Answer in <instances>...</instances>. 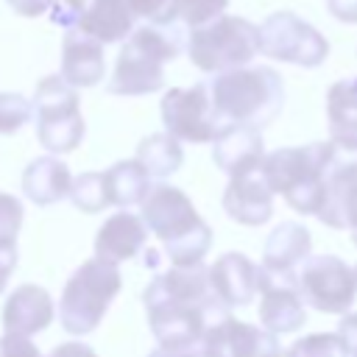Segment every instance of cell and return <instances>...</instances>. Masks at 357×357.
<instances>
[{
  "instance_id": "obj_1",
  "label": "cell",
  "mask_w": 357,
  "mask_h": 357,
  "mask_svg": "<svg viewBox=\"0 0 357 357\" xmlns=\"http://www.w3.org/2000/svg\"><path fill=\"white\" fill-rule=\"evenodd\" d=\"M142 301L156 343L167 349L201 343L209 329L229 318V307L212 293L206 265H173L148 282Z\"/></svg>"
},
{
  "instance_id": "obj_2",
  "label": "cell",
  "mask_w": 357,
  "mask_h": 357,
  "mask_svg": "<svg viewBox=\"0 0 357 357\" xmlns=\"http://www.w3.org/2000/svg\"><path fill=\"white\" fill-rule=\"evenodd\" d=\"M187 50V36L178 22H145L123 42L114 61L112 78L106 81L109 95H151L162 89V67Z\"/></svg>"
},
{
  "instance_id": "obj_3",
  "label": "cell",
  "mask_w": 357,
  "mask_h": 357,
  "mask_svg": "<svg viewBox=\"0 0 357 357\" xmlns=\"http://www.w3.org/2000/svg\"><path fill=\"white\" fill-rule=\"evenodd\" d=\"M142 220L148 231L162 240L165 254L176 268L204 265V257L212 245V229L195 212L187 192L173 184H153L142 201Z\"/></svg>"
},
{
  "instance_id": "obj_4",
  "label": "cell",
  "mask_w": 357,
  "mask_h": 357,
  "mask_svg": "<svg viewBox=\"0 0 357 357\" xmlns=\"http://www.w3.org/2000/svg\"><path fill=\"white\" fill-rule=\"evenodd\" d=\"M212 106L223 128H262L273 123L284 103L282 75L271 67H240L206 81Z\"/></svg>"
},
{
  "instance_id": "obj_5",
  "label": "cell",
  "mask_w": 357,
  "mask_h": 357,
  "mask_svg": "<svg viewBox=\"0 0 357 357\" xmlns=\"http://www.w3.org/2000/svg\"><path fill=\"white\" fill-rule=\"evenodd\" d=\"M262 173L273 192H279L296 212L315 215L324 209V142L279 148L262 162Z\"/></svg>"
},
{
  "instance_id": "obj_6",
  "label": "cell",
  "mask_w": 357,
  "mask_h": 357,
  "mask_svg": "<svg viewBox=\"0 0 357 357\" xmlns=\"http://www.w3.org/2000/svg\"><path fill=\"white\" fill-rule=\"evenodd\" d=\"M259 50V25L245 17L223 14L209 25L187 31V56L190 61L209 75L248 67Z\"/></svg>"
},
{
  "instance_id": "obj_7",
  "label": "cell",
  "mask_w": 357,
  "mask_h": 357,
  "mask_svg": "<svg viewBox=\"0 0 357 357\" xmlns=\"http://www.w3.org/2000/svg\"><path fill=\"white\" fill-rule=\"evenodd\" d=\"M120 284L123 279L114 262L98 257L81 262L61 290V301H59L61 326L70 335H89L103 321L109 304L120 293Z\"/></svg>"
},
{
  "instance_id": "obj_8",
  "label": "cell",
  "mask_w": 357,
  "mask_h": 357,
  "mask_svg": "<svg viewBox=\"0 0 357 357\" xmlns=\"http://www.w3.org/2000/svg\"><path fill=\"white\" fill-rule=\"evenodd\" d=\"M33 123L36 137L50 156L75 151L86 131L75 86L61 75H45L33 92Z\"/></svg>"
},
{
  "instance_id": "obj_9",
  "label": "cell",
  "mask_w": 357,
  "mask_h": 357,
  "mask_svg": "<svg viewBox=\"0 0 357 357\" xmlns=\"http://www.w3.org/2000/svg\"><path fill=\"white\" fill-rule=\"evenodd\" d=\"M259 50L296 67H321L329 56V42L293 11H273L259 25Z\"/></svg>"
},
{
  "instance_id": "obj_10",
  "label": "cell",
  "mask_w": 357,
  "mask_h": 357,
  "mask_svg": "<svg viewBox=\"0 0 357 357\" xmlns=\"http://www.w3.org/2000/svg\"><path fill=\"white\" fill-rule=\"evenodd\" d=\"M159 114H162L165 131L173 134L178 142H195V145L215 142L226 131L215 114L206 81L167 89L159 103Z\"/></svg>"
},
{
  "instance_id": "obj_11",
  "label": "cell",
  "mask_w": 357,
  "mask_h": 357,
  "mask_svg": "<svg viewBox=\"0 0 357 357\" xmlns=\"http://www.w3.org/2000/svg\"><path fill=\"white\" fill-rule=\"evenodd\" d=\"M296 290L301 293L304 304L318 312L346 315L357 296L354 268H349L335 254L310 257L296 273Z\"/></svg>"
},
{
  "instance_id": "obj_12",
  "label": "cell",
  "mask_w": 357,
  "mask_h": 357,
  "mask_svg": "<svg viewBox=\"0 0 357 357\" xmlns=\"http://www.w3.org/2000/svg\"><path fill=\"white\" fill-rule=\"evenodd\" d=\"M310 251H312L310 229L301 226V223H296V220H284L265 240L262 271L268 273L271 282L293 284L296 287V273L312 257Z\"/></svg>"
},
{
  "instance_id": "obj_13",
  "label": "cell",
  "mask_w": 357,
  "mask_h": 357,
  "mask_svg": "<svg viewBox=\"0 0 357 357\" xmlns=\"http://www.w3.org/2000/svg\"><path fill=\"white\" fill-rule=\"evenodd\" d=\"M273 190L259 170L243 173V176H231L226 190H223V209L231 220L243 223V226H262L271 220L273 215Z\"/></svg>"
},
{
  "instance_id": "obj_14",
  "label": "cell",
  "mask_w": 357,
  "mask_h": 357,
  "mask_svg": "<svg viewBox=\"0 0 357 357\" xmlns=\"http://www.w3.org/2000/svg\"><path fill=\"white\" fill-rule=\"evenodd\" d=\"M204 343L212 346L220 357H282L279 337L265 326H254L237 318H226L204 335Z\"/></svg>"
},
{
  "instance_id": "obj_15",
  "label": "cell",
  "mask_w": 357,
  "mask_h": 357,
  "mask_svg": "<svg viewBox=\"0 0 357 357\" xmlns=\"http://www.w3.org/2000/svg\"><path fill=\"white\" fill-rule=\"evenodd\" d=\"M259 279H262V268L254 265L240 251H229V254L218 257L209 265L212 293L226 307H245V304H251L254 296L259 293Z\"/></svg>"
},
{
  "instance_id": "obj_16",
  "label": "cell",
  "mask_w": 357,
  "mask_h": 357,
  "mask_svg": "<svg viewBox=\"0 0 357 357\" xmlns=\"http://www.w3.org/2000/svg\"><path fill=\"white\" fill-rule=\"evenodd\" d=\"M70 86L86 89L98 86L106 78V59H103V45L92 39L84 31H64L61 39V73H59Z\"/></svg>"
},
{
  "instance_id": "obj_17",
  "label": "cell",
  "mask_w": 357,
  "mask_h": 357,
  "mask_svg": "<svg viewBox=\"0 0 357 357\" xmlns=\"http://www.w3.org/2000/svg\"><path fill=\"white\" fill-rule=\"evenodd\" d=\"M259 296H262V301H259V324L268 332H273V335H290V332H296V329L304 326V321H307L304 298H301V293L293 284L271 282L268 273L262 271Z\"/></svg>"
},
{
  "instance_id": "obj_18",
  "label": "cell",
  "mask_w": 357,
  "mask_h": 357,
  "mask_svg": "<svg viewBox=\"0 0 357 357\" xmlns=\"http://www.w3.org/2000/svg\"><path fill=\"white\" fill-rule=\"evenodd\" d=\"M265 156L268 153H265V142H262L259 128L231 126L212 142V159L223 173H229V178L259 170Z\"/></svg>"
},
{
  "instance_id": "obj_19",
  "label": "cell",
  "mask_w": 357,
  "mask_h": 357,
  "mask_svg": "<svg viewBox=\"0 0 357 357\" xmlns=\"http://www.w3.org/2000/svg\"><path fill=\"white\" fill-rule=\"evenodd\" d=\"M145 240H148V226H145L142 215L120 209L98 229L92 251L98 259L117 265L123 259H134L145 248Z\"/></svg>"
},
{
  "instance_id": "obj_20",
  "label": "cell",
  "mask_w": 357,
  "mask_h": 357,
  "mask_svg": "<svg viewBox=\"0 0 357 357\" xmlns=\"http://www.w3.org/2000/svg\"><path fill=\"white\" fill-rule=\"evenodd\" d=\"M53 298L45 287L39 284H20L6 307H3V329L14 332V335H25L33 337L39 332H45L53 321Z\"/></svg>"
},
{
  "instance_id": "obj_21",
  "label": "cell",
  "mask_w": 357,
  "mask_h": 357,
  "mask_svg": "<svg viewBox=\"0 0 357 357\" xmlns=\"http://www.w3.org/2000/svg\"><path fill=\"white\" fill-rule=\"evenodd\" d=\"M73 181H75V176L70 173V167L59 156H39V159H33L22 170V178H20L25 198L39 204V206H47V204L70 198Z\"/></svg>"
},
{
  "instance_id": "obj_22",
  "label": "cell",
  "mask_w": 357,
  "mask_h": 357,
  "mask_svg": "<svg viewBox=\"0 0 357 357\" xmlns=\"http://www.w3.org/2000/svg\"><path fill=\"white\" fill-rule=\"evenodd\" d=\"M134 14L126 0H92L73 31H84L100 45L123 42L134 33Z\"/></svg>"
},
{
  "instance_id": "obj_23",
  "label": "cell",
  "mask_w": 357,
  "mask_h": 357,
  "mask_svg": "<svg viewBox=\"0 0 357 357\" xmlns=\"http://www.w3.org/2000/svg\"><path fill=\"white\" fill-rule=\"evenodd\" d=\"M106 181H109L112 206H120V209H128L134 204H142L148 198L151 187H153L151 173L145 170V165L137 156L112 165L106 170Z\"/></svg>"
},
{
  "instance_id": "obj_24",
  "label": "cell",
  "mask_w": 357,
  "mask_h": 357,
  "mask_svg": "<svg viewBox=\"0 0 357 357\" xmlns=\"http://www.w3.org/2000/svg\"><path fill=\"white\" fill-rule=\"evenodd\" d=\"M326 120L332 139L357 142V75L340 78L326 92Z\"/></svg>"
},
{
  "instance_id": "obj_25",
  "label": "cell",
  "mask_w": 357,
  "mask_h": 357,
  "mask_svg": "<svg viewBox=\"0 0 357 357\" xmlns=\"http://www.w3.org/2000/svg\"><path fill=\"white\" fill-rule=\"evenodd\" d=\"M137 159L145 165L151 178H167L181 167L184 151H181V142L167 131L165 134H148L137 145Z\"/></svg>"
},
{
  "instance_id": "obj_26",
  "label": "cell",
  "mask_w": 357,
  "mask_h": 357,
  "mask_svg": "<svg viewBox=\"0 0 357 357\" xmlns=\"http://www.w3.org/2000/svg\"><path fill=\"white\" fill-rule=\"evenodd\" d=\"M70 201H73L81 212H89V215L103 212L106 206H112L106 170H86V173H78L75 181H73Z\"/></svg>"
},
{
  "instance_id": "obj_27",
  "label": "cell",
  "mask_w": 357,
  "mask_h": 357,
  "mask_svg": "<svg viewBox=\"0 0 357 357\" xmlns=\"http://www.w3.org/2000/svg\"><path fill=\"white\" fill-rule=\"evenodd\" d=\"M226 6H229V0H173L170 20L192 31V28L209 25L218 17H223Z\"/></svg>"
},
{
  "instance_id": "obj_28",
  "label": "cell",
  "mask_w": 357,
  "mask_h": 357,
  "mask_svg": "<svg viewBox=\"0 0 357 357\" xmlns=\"http://www.w3.org/2000/svg\"><path fill=\"white\" fill-rule=\"evenodd\" d=\"M284 357H351V349L337 332H315L296 340Z\"/></svg>"
},
{
  "instance_id": "obj_29",
  "label": "cell",
  "mask_w": 357,
  "mask_h": 357,
  "mask_svg": "<svg viewBox=\"0 0 357 357\" xmlns=\"http://www.w3.org/2000/svg\"><path fill=\"white\" fill-rule=\"evenodd\" d=\"M33 117V100L17 92H0V134H14Z\"/></svg>"
},
{
  "instance_id": "obj_30",
  "label": "cell",
  "mask_w": 357,
  "mask_h": 357,
  "mask_svg": "<svg viewBox=\"0 0 357 357\" xmlns=\"http://www.w3.org/2000/svg\"><path fill=\"white\" fill-rule=\"evenodd\" d=\"M22 218H25V209L20 198L11 192H0V248H17Z\"/></svg>"
},
{
  "instance_id": "obj_31",
  "label": "cell",
  "mask_w": 357,
  "mask_h": 357,
  "mask_svg": "<svg viewBox=\"0 0 357 357\" xmlns=\"http://www.w3.org/2000/svg\"><path fill=\"white\" fill-rule=\"evenodd\" d=\"M126 6H128V8H131V14H134V17H139V20L159 22V25L173 22V20H170L173 0H126Z\"/></svg>"
},
{
  "instance_id": "obj_32",
  "label": "cell",
  "mask_w": 357,
  "mask_h": 357,
  "mask_svg": "<svg viewBox=\"0 0 357 357\" xmlns=\"http://www.w3.org/2000/svg\"><path fill=\"white\" fill-rule=\"evenodd\" d=\"M89 3L92 0H56V6L50 11V20L56 25H61L64 31H73L78 25V20L84 17V11H86Z\"/></svg>"
},
{
  "instance_id": "obj_33",
  "label": "cell",
  "mask_w": 357,
  "mask_h": 357,
  "mask_svg": "<svg viewBox=\"0 0 357 357\" xmlns=\"http://www.w3.org/2000/svg\"><path fill=\"white\" fill-rule=\"evenodd\" d=\"M0 357H45L39 351V346L25 337V335H14V332H3L0 337Z\"/></svg>"
},
{
  "instance_id": "obj_34",
  "label": "cell",
  "mask_w": 357,
  "mask_h": 357,
  "mask_svg": "<svg viewBox=\"0 0 357 357\" xmlns=\"http://www.w3.org/2000/svg\"><path fill=\"white\" fill-rule=\"evenodd\" d=\"M148 357H220L212 346H206L204 340L201 343H192V346H176V349H167V346H156Z\"/></svg>"
},
{
  "instance_id": "obj_35",
  "label": "cell",
  "mask_w": 357,
  "mask_h": 357,
  "mask_svg": "<svg viewBox=\"0 0 357 357\" xmlns=\"http://www.w3.org/2000/svg\"><path fill=\"white\" fill-rule=\"evenodd\" d=\"M20 17H42V14H50L56 0H6Z\"/></svg>"
},
{
  "instance_id": "obj_36",
  "label": "cell",
  "mask_w": 357,
  "mask_h": 357,
  "mask_svg": "<svg viewBox=\"0 0 357 357\" xmlns=\"http://www.w3.org/2000/svg\"><path fill=\"white\" fill-rule=\"evenodd\" d=\"M326 8L340 22H357V0H326Z\"/></svg>"
},
{
  "instance_id": "obj_37",
  "label": "cell",
  "mask_w": 357,
  "mask_h": 357,
  "mask_svg": "<svg viewBox=\"0 0 357 357\" xmlns=\"http://www.w3.org/2000/svg\"><path fill=\"white\" fill-rule=\"evenodd\" d=\"M337 335L349 343L351 354H357V312H346L337 324Z\"/></svg>"
},
{
  "instance_id": "obj_38",
  "label": "cell",
  "mask_w": 357,
  "mask_h": 357,
  "mask_svg": "<svg viewBox=\"0 0 357 357\" xmlns=\"http://www.w3.org/2000/svg\"><path fill=\"white\" fill-rule=\"evenodd\" d=\"M47 357H98L86 343H81V340H70V343H61V346H56Z\"/></svg>"
},
{
  "instance_id": "obj_39",
  "label": "cell",
  "mask_w": 357,
  "mask_h": 357,
  "mask_svg": "<svg viewBox=\"0 0 357 357\" xmlns=\"http://www.w3.org/2000/svg\"><path fill=\"white\" fill-rule=\"evenodd\" d=\"M14 268H17V248H0V293L6 290Z\"/></svg>"
},
{
  "instance_id": "obj_40",
  "label": "cell",
  "mask_w": 357,
  "mask_h": 357,
  "mask_svg": "<svg viewBox=\"0 0 357 357\" xmlns=\"http://www.w3.org/2000/svg\"><path fill=\"white\" fill-rule=\"evenodd\" d=\"M346 229L351 231V240L357 245V184L349 190V198H346Z\"/></svg>"
},
{
  "instance_id": "obj_41",
  "label": "cell",
  "mask_w": 357,
  "mask_h": 357,
  "mask_svg": "<svg viewBox=\"0 0 357 357\" xmlns=\"http://www.w3.org/2000/svg\"><path fill=\"white\" fill-rule=\"evenodd\" d=\"M354 279H357V265H354Z\"/></svg>"
},
{
  "instance_id": "obj_42",
  "label": "cell",
  "mask_w": 357,
  "mask_h": 357,
  "mask_svg": "<svg viewBox=\"0 0 357 357\" xmlns=\"http://www.w3.org/2000/svg\"><path fill=\"white\" fill-rule=\"evenodd\" d=\"M354 357H357V354H354Z\"/></svg>"
}]
</instances>
